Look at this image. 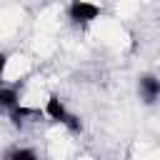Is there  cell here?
Segmentation results:
<instances>
[{
  "label": "cell",
  "instance_id": "obj_5",
  "mask_svg": "<svg viewBox=\"0 0 160 160\" xmlns=\"http://www.w3.org/2000/svg\"><path fill=\"white\" fill-rule=\"evenodd\" d=\"M20 102V90L15 85H2L0 82V112H12Z\"/></svg>",
  "mask_w": 160,
  "mask_h": 160
},
{
  "label": "cell",
  "instance_id": "obj_7",
  "mask_svg": "<svg viewBox=\"0 0 160 160\" xmlns=\"http://www.w3.org/2000/svg\"><path fill=\"white\" fill-rule=\"evenodd\" d=\"M8 65H10V55L0 50V82H2V78H5V72H8Z\"/></svg>",
  "mask_w": 160,
  "mask_h": 160
},
{
  "label": "cell",
  "instance_id": "obj_4",
  "mask_svg": "<svg viewBox=\"0 0 160 160\" xmlns=\"http://www.w3.org/2000/svg\"><path fill=\"white\" fill-rule=\"evenodd\" d=\"M8 120H10V125L12 128H25V125H30V122H35V120H40V110H35V108H28V105H18L12 112H8Z\"/></svg>",
  "mask_w": 160,
  "mask_h": 160
},
{
  "label": "cell",
  "instance_id": "obj_6",
  "mask_svg": "<svg viewBox=\"0 0 160 160\" xmlns=\"http://www.w3.org/2000/svg\"><path fill=\"white\" fill-rule=\"evenodd\" d=\"M2 160H40V155L30 145H10L2 152Z\"/></svg>",
  "mask_w": 160,
  "mask_h": 160
},
{
  "label": "cell",
  "instance_id": "obj_3",
  "mask_svg": "<svg viewBox=\"0 0 160 160\" xmlns=\"http://www.w3.org/2000/svg\"><path fill=\"white\" fill-rule=\"evenodd\" d=\"M138 98L145 105H155L160 100V78L152 72H142L138 78Z\"/></svg>",
  "mask_w": 160,
  "mask_h": 160
},
{
  "label": "cell",
  "instance_id": "obj_1",
  "mask_svg": "<svg viewBox=\"0 0 160 160\" xmlns=\"http://www.w3.org/2000/svg\"><path fill=\"white\" fill-rule=\"evenodd\" d=\"M42 115H45L48 120L62 125V128H65L68 132H72V135L82 132V120H80V118L65 105V100H62L60 95H55V92L48 95V100H45V105H42Z\"/></svg>",
  "mask_w": 160,
  "mask_h": 160
},
{
  "label": "cell",
  "instance_id": "obj_2",
  "mask_svg": "<svg viewBox=\"0 0 160 160\" xmlns=\"http://www.w3.org/2000/svg\"><path fill=\"white\" fill-rule=\"evenodd\" d=\"M65 15H68V20L72 25L85 28V25H90L92 20H98L102 15V8L95 5V2H85V0H72V2H68Z\"/></svg>",
  "mask_w": 160,
  "mask_h": 160
}]
</instances>
